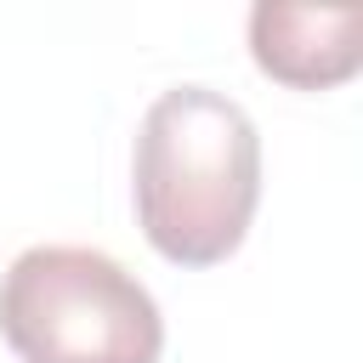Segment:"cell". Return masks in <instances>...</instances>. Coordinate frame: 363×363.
Masks as SVG:
<instances>
[{
  "instance_id": "1",
  "label": "cell",
  "mask_w": 363,
  "mask_h": 363,
  "mask_svg": "<svg viewBox=\"0 0 363 363\" xmlns=\"http://www.w3.org/2000/svg\"><path fill=\"white\" fill-rule=\"evenodd\" d=\"M261 199L255 119L210 85H170L136 136V221L176 267L227 261Z\"/></svg>"
},
{
  "instance_id": "2",
  "label": "cell",
  "mask_w": 363,
  "mask_h": 363,
  "mask_svg": "<svg viewBox=\"0 0 363 363\" xmlns=\"http://www.w3.org/2000/svg\"><path fill=\"white\" fill-rule=\"evenodd\" d=\"M0 335L23 363H159L164 318L91 244H34L0 278Z\"/></svg>"
},
{
  "instance_id": "3",
  "label": "cell",
  "mask_w": 363,
  "mask_h": 363,
  "mask_svg": "<svg viewBox=\"0 0 363 363\" xmlns=\"http://www.w3.org/2000/svg\"><path fill=\"white\" fill-rule=\"evenodd\" d=\"M250 57L261 74L295 91H329L363 62V11L357 6H272L250 11Z\"/></svg>"
}]
</instances>
